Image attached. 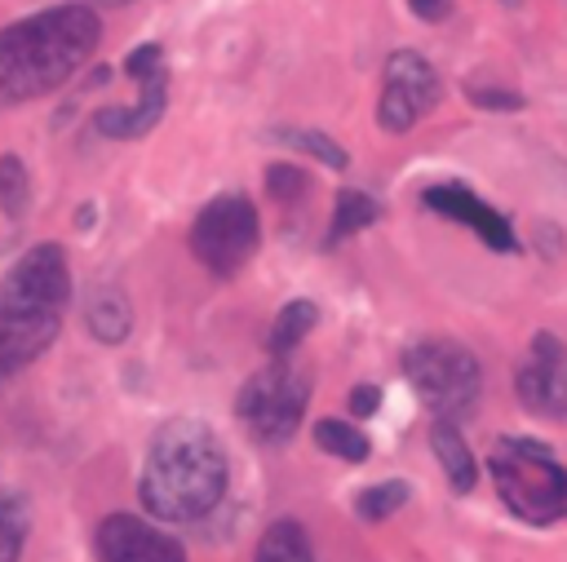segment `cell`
Listing matches in <instances>:
<instances>
[{
  "mask_svg": "<svg viewBox=\"0 0 567 562\" xmlns=\"http://www.w3.org/2000/svg\"><path fill=\"white\" fill-rule=\"evenodd\" d=\"M226 482H230L226 447L204 420L173 416L151 434V447L137 473V496L151 518L199 522L221 504Z\"/></svg>",
  "mask_w": 567,
  "mask_h": 562,
  "instance_id": "1",
  "label": "cell"
},
{
  "mask_svg": "<svg viewBox=\"0 0 567 562\" xmlns=\"http://www.w3.org/2000/svg\"><path fill=\"white\" fill-rule=\"evenodd\" d=\"M102 22L89 4H53L0 27V111L62 89L97 49Z\"/></svg>",
  "mask_w": 567,
  "mask_h": 562,
  "instance_id": "2",
  "label": "cell"
},
{
  "mask_svg": "<svg viewBox=\"0 0 567 562\" xmlns=\"http://www.w3.org/2000/svg\"><path fill=\"white\" fill-rule=\"evenodd\" d=\"M71 310L66 248L44 239L27 248L0 279V385L27 372L62 332Z\"/></svg>",
  "mask_w": 567,
  "mask_h": 562,
  "instance_id": "3",
  "label": "cell"
},
{
  "mask_svg": "<svg viewBox=\"0 0 567 562\" xmlns=\"http://www.w3.org/2000/svg\"><path fill=\"white\" fill-rule=\"evenodd\" d=\"M492 482L505 500V509L532 527H549L567 518V469L545 443L532 438H505L487 456Z\"/></svg>",
  "mask_w": 567,
  "mask_h": 562,
  "instance_id": "4",
  "label": "cell"
},
{
  "mask_svg": "<svg viewBox=\"0 0 567 562\" xmlns=\"http://www.w3.org/2000/svg\"><path fill=\"white\" fill-rule=\"evenodd\" d=\"M310 403V372L297 367L292 358H275L261 372H252L239 385L235 398V416L261 438V443H288L306 416Z\"/></svg>",
  "mask_w": 567,
  "mask_h": 562,
  "instance_id": "5",
  "label": "cell"
},
{
  "mask_svg": "<svg viewBox=\"0 0 567 562\" xmlns=\"http://www.w3.org/2000/svg\"><path fill=\"white\" fill-rule=\"evenodd\" d=\"M403 376L412 381V389L421 394V403L434 416H465L478 403L483 389V372L474 363V354L456 341H416L403 350Z\"/></svg>",
  "mask_w": 567,
  "mask_h": 562,
  "instance_id": "6",
  "label": "cell"
},
{
  "mask_svg": "<svg viewBox=\"0 0 567 562\" xmlns=\"http://www.w3.org/2000/svg\"><path fill=\"white\" fill-rule=\"evenodd\" d=\"M261 243V221L248 195H217L199 208L190 226V252L217 279H235Z\"/></svg>",
  "mask_w": 567,
  "mask_h": 562,
  "instance_id": "7",
  "label": "cell"
},
{
  "mask_svg": "<svg viewBox=\"0 0 567 562\" xmlns=\"http://www.w3.org/2000/svg\"><path fill=\"white\" fill-rule=\"evenodd\" d=\"M514 389H518V403L527 412L563 420L567 416V345L549 332H536L532 354L514 376Z\"/></svg>",
  "mask_w": 567,
  "mask_h": 562,
  "instance_id": "8",
  "label": "cell"
},
{
  "mask_svg": "<svg viewBox=\"0 0 567 562\" xmlns=\"http://www.w3.org/2000/svg\"><path fill=\"white\" fill-rule=\"evenodd\" d=\"M97 562H186L177 535L142 522L137 513H111L97 522Z\"/></svg>",
  "mask_w": 567,
  "mask_h": 562,
  "instance_id": "9",
  "label": "cell"
},
{
  "mask_svg": "<svg viewBox=\"0 0 567 562\" xmlns=\"http://www.w3.org/2000/svg\"><path fill=\"white\" fill-rule=\"evenodd\" d=\"M421 204L425 208H434L439 217H447V221H461V226H470L492 252H514L518 248V239H514V226L492 208V204H483L478 195H470L465 186H456V181H443V186H430L425 195H421Z\"/></svg>",
  "mask_w": 567,
  "mask_h": 562,
  "instance_id": "10",
  "label": "cell"
},
{
  "mask_svg": "<svg viewBox=\"0 0 567 562\" xmlns=\"http://www.w3.org/2000/svg\"><path fill=\"white\" fill-rule=\"evenodd\" d=\"M164 106H168V66L159 75H151V80L137 84V102H128V106H102L93 115V128L106 142H128V137L151 133L159 124Z\"/></svg>",
  "mask_w": 567,
  "mask_h": 562,
  "instance_id": "11",
  "label": "cell"
},
{
  "mask_svg": "<svg viewBox=\"0 0 567 562\" xmlns=\"http://www.w3.org/2000/svg\"><path fill=\"white\" fill-rule=\"evenodd\" d=\"M84 327H89L93 341L120 345V341L133 332V305H128L124 288H115V283L93 288L89 301H84Z\"/></svg>",
  "mask_w": 567,
  "mask_h": 562,
  "instance_id": "12",
  "label": "cell"
},
{
  "mask_svg": "<svg viewBox=\"0 0 567 562\" xmlns=\"http://www.w3.org/2000/svg\"><path fill=\"white\" fill-rule=\"evenodd\" d=\"M430 447H434V456H439V465H443L452 491H456V496L474 491V482H478V460H474L470 443L461 438V429H456L447 416H439V420L430 425Z\"/></svg>",
  "mask_w": 567,
  "mask_h": 562,
  "instance_id": "13",
  "label": "cell"
},
{
  "mask_svg": "<svg viewBox=\"0 0 567 562\" xmlns=\"http://www.w3.org/2000/svg\"><path fill=\"white\" fill-rule=\"evenodd\" d=\"M385 84H399L421 111H430V106L443 97L439 71H434L421 53H412V49H394V53L385 58Z\"/></svg>",
  "mask_w": 567,
  "mask_h": 562,
  "instance_id": "14",
  "label": "cell"
},
{
  "mask_svg": "<svg viewBox=\"0 0 567 562\" xmlns=\"http://www.w3.org/2000/svg\"><path fill=\"white\" fill-rule=\"evenodd\" d=\"M315 323H319V305H315V301H306V296L288 301V305L275 314L270 332H266V350H270L275 358H288V354L315 332Z\"/></svg>",
  "mask_w": 567,
  "mask_h": 562,
  "instance_id": "15",
  "label": "cell"
},
{
  "mask_svg": "<svg viewBox=\"0 0 567 562\" xmlns=\"http://www.w3.org/2000/svg\"><path fill=\"white\" fill-rule=\"evenodd\" d=\"M252 562H315V549H310V535L301 522L292 518H279L261 531L257 540V558Z\"/></svg>",
  "mask_w": 567,
  "mask_h": 562,
  "instance_id": "16",
  "label": "cell"
},
{
  "mask_svg": "<svg viewBox=\"0 0 567 562\" xmlns=\"http://www.w3.org/2000/svg\"><path fill=\"white\" fill-rule=\"evenodd\" d=\"M377 217H381V208H377V199H372V195H363V190H341V195H337V204H332V226H328L323 248H337L341 239H350V235L368 230Z\"/></svg>",
  "mask_w": 567,
  "mask_h": 562,
  "instance_id": "17",
  "label": "cell"
},
{
  "mask_svg": "<svg viewBox=\"0 0 567 562\" xmlns=\"http://www.w3.org/2000/svg\"><path fill=\"white\" fill-rule=\"evenodd\" d=\"M315 447L328 451V456H337V460H350V465H363L372 456L368 434L359 425H350V420H337V416H323L315 425Z\"/></svg>",
  "mask_w": 567,
  "mask_h": 562,
  "instance_id": "18",
  "label": "cell"
},
{
  "mask_svg": "<svg viewBox=\"0 0 567 562\" xmlns=\"http://www.w3.org/2000/svg\"><path fill=\"white\" fill-rule=\"evenodd\" d=\"M27 527H31L27 500L18 491H0V562H18L22 558Z\"/></svg>",
  "mask_w": 567,
  "mask_h": 562,
  "instance_id": "19",
  "label": "cell"
},
{
  "mask_svg": "<svg viewBox=\"0 0 567 562\" xmlns=\"http://www.w3.org/2000/svg\"><path fill=\"white\" fill-rule=\"evenodd\" d=\"M408 496H412V487H408L403 478H385V482H372V487H363V491L354 496V513H359L363 522H385L394 509L408 504Z\"/></svg>",
  "mask_w": 567,
  "mask_h": 562,
  "instance_id": "20",
  "label": "cell"
},
{
  "mask_svg": "<svg viewBox=\"0 0 567 562\" xmlns=\"http://www.w3.org/2000/svg\"><path fill=\"white\" fill-rule=\"evenodd\" d=\"M27 204H31L27 164H22L13 150H4V155H0V212H4L9 221H18V217L27 212Z\"/></svg>",
  "mask_w": 567,
  "mask_h": 562,
  "instance_id": "21",
  "label": "cell"
},
{
  "mask_svg": "<svg viewBox=\"0 0 567 562\" xmlns=\"http://www.w3.org/2000/svg\"><path fill=\"white\" fill-rule=\"evenodd\" d=\"M275 137L284 142V146H297V150H306V155H315L323 168H346L350 164V155L328 137V133H319V128H292V124H284V128H275Z\"/></svg>",
  "mask_w": 567,
  "mask_h": 562,
  "instance_id": "22",
  "label": "cell"
},
{
  "mask_svg": "<svg viewBox=\"0 0 567 562\" xmlns=\"http://www.w3.org/2000/svg\"><path fill=\"white\" fill-rule=\"evenodd\" d=\"M425 111L399 89V84H385L381 89V102H377V124L385 128V133H408L416 119H421Z\"/></svg>",
  "mask_w": 567,
  "mask_h": 562,
  "instance_id": "23",
  "label": "cell"
},
{
  "mask_svg": "<svg viewBox=\"0 0 567 562\" xmlns=\"http://www.w3.org/2000/svg\"><path fill=\"white\" fill-rule=\"evenodd\" d=\"M306 190H310L306 168H297V164H270L266 168V195L275 204H297V199H306Z\"/></svg>",
  "mask_w": 567,
  "mask_h": 562,
  "instance_id": "24",
  "label": "cell"
},
{
  "mask_svg": "<svg viewBox=\"0 0 567 562\" xmlns=\"http://www.w3.org/2000/svg\"><path fill=\"white\" fill-rule=\"evenodd\" d=\"M164 71V44H137V49H128V58H124V75L128 80H151V75H159Z\"/></svg>",
  "mask_w": 567,
  "mask_h": 562,
  "instance_id": "25",
  "label": "cell"
},
{
  "mask_svg": "<svg viewBox=\"0 0 567 562\" xmlns=\"http://www.w3.org/2000/svg\"><path fill=\"white\" fill-rule=\"evenodd\" d=\"M465 97H470L474 106H483V111H518V106H523L518 93H509V89H483V84H470Z\"/></svg>",
  "mask_w": 567,
  "mask_h": 562,
  "instance_id": "26",
  "label": "cell"
},
{
  "mask_svg": "<svg viewBox=\"0 0 567 562\" xmlns=\"http://www.w3.org/2000/svg\"><path fill=\"white\" fill-rule=\"evenodd\" d=\"M346 403H350V412H354V416H372V412L381 407V389H377V385H354Z\"/></svg>",
  "mask_w": 567,
  "mask_h": 562,
  "instance_id": "27",
  "label": "cell"
},
{
  "mask_svg": "<svg viewBox=\"0 0 567 562\" xmlns=\"http://www.w3.org/2000/svg\"><path fill=\"white\" fill-rule=\"evenodd\" d=\"M408 9L421 18V22H439V18H447V0H408Z\"/></svg>",
  "mask_w": 567,
  "mask_h": 562,
  "instance_id": "28",
  "label": "cell"
},
{
  "mask_svg": "<svg viewBox=\"0 0 567 562\" xmlns=\"http://www.w3.org/2000/svg\"><path fill=\"white\" fill-rule=\"evenodd\" d=\"M93 4H128V0H93Z\"/></svg>",
  "mask_w": 567,
  "mask_h": 562,
  "instance_id": "29",
  "label": "cell"
},
{
  "mask_svg": "<svg viewBox=\"0 0 567 562\" xmlns=\"http://www.w3.org/2000/svg\"><path fill=\"white\" fill-rule=\"evenodd\" d=\"M505 4H514V0H505Z\"/></svg>",
  "mask_w": 567,
  "mask_h": 562,
  "instance_id": "30",
  "label": "cell"
}]
</instances>
